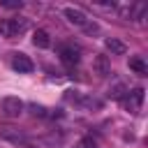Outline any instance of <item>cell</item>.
I'll list each match as a JSON object with an SVG mask.
<instances>
[{
    "label": "cell",
    "mask_w": 148,
    "mask_h": 148,
    "mask_svg": "<svg viewBox=\"0 0 148 148\" xmlns=\"http://www.w3.org/2000/svg\"><path fill=\"white\" fill-rule=\"evenodd\" d=\"M62 14H65V18L72 23V25H76V28H81V30H86L88 35H92V32H97L99 28H97V23L92 21V18H88L81 9H76V7H65L62 9Z\"/></svg>",
    "instance_id": "6da1fadb"
},
{
    "label": "cell",
    "mask_w": 148,
    "mask_h": 148,
    "mask_svg": "<svg viewBox=\"0 0 148 148\" xmlns=\"http://www.w3.org/2000/svg\"><path fill=\"white\" fill-rule=\"evenodd\" d=\"M28 30V18L23 16H12V18H0V37L14 39Z\"/></svg>",
    "instance_id": "7a4b0ae2"
},
{
    "label": "cell",
    "mask_w": 148,
    "mask_h": 148,
    "mask_svg": "<svg viewBox=\"0 0 148 148\" xmlns=\"http://www.w3.org/2000/svg\"><path fill=\"white\" fill-rule=\"evenodd\" d=\"M25 104L18 99V97H2L0 99V111L7 116V118H18L23 113Z\"/></svg>",
    "instance_id": "3957f363"
},
{
    "label": "cell",
    "mask_w": 148,
    "mask_h": 148,
    "mask_svg": "<svg viewBox=\"0 0 148 148\" xmlns=\"http://www.w3.org/2000/svg\"><path fill=\"white\" fill-rule=\"evenodd\" d=\"M118 14H120L123 18H127V21H139V18H143V14H146V5H141V2L120 5V7H118Z\"/></svg>",
    "instance_id": "277c9868"
},
{
    "label": "cell",
    "mask_w": 148,
    "mask_h": 148,
    "mask_svg": "<svg viewBox=\"0 0 148 148\" xmlns=\"http://www.w3.org/2000/svg\"><path fill=\"white\" fill-rule=\"evenodd\" d=\"M120 102H123V106H125V109H130L132 113H136V111L141 109V104H143V88H134L132 92L127 90V92H125V97H123Z\"/></svg>",
    "instance_id": "5b68a950"
},
{
    "label": "cell",
    "mask_w": 148,
    "mask_h": 148,
    "mask_svg": "<svg viewBox=\"0 0 148 148\" xmlns=\"http://www.w3.org/2000/svg\"><path fill=\"white\" fill-rule=\"evenodd\" d=\"M58 56H60V60H62V65H67V67H74L76 62H79V49L74 46V44H62L60 49H58Z\"/></svg>",
    "instance_id": "8992f818"
},
{
    "label": "cell",
    "mask_w": 148,
    "mask_h": 148,
    "mask_svg": "<svg viewBox=\"0 0 148 148\" xmlns=\"http://www.w3.org/2000/svg\"><path fill=\"white\" fill-rule=\"evenodd\" d=\"M12 67L18 72V74H30L35 69V62L25 56V53H14L12 56Z\"/></svg>",
    "instance_id": "52a82bcc"
},
{
    "label": "cell",
    "mask_w": 148,
    "mask_h": 148,
    "mask_svg": "<svg viewBox=\"0 0 148 148\" xmlns=\"http://www.w3.org/2000/svg\"><path fill=\"white\" fill-rule=\"evenodd\" d=\"M0 139H5V141H12V143H16V146H30L28 136H25L23 132L14 130V127H2V130H0Z\"/></svg>",
    "instance_id": "ba28073f"
},
{
    "label": "cell",
    "mask_w": 148,
    "mask_h": 148,
    "mask_svg": "<svg viewBox=\"0 0 148 148\" xmlns=\"http://www.w3.org/2000/svg\"><path fill=\"white\" fill-rule=\"evenodd\" d=\"M104 46H106V51H109L111 56H123V53L127 51V46H125L120 39H116V37H109V39H104Z\"/></svg>",
    "instance_id": "9c48e42d"
},
{
    "label": "cell",
    "mask_w": 148,
    "mask_h": 148,
    "mask_svg": "<svg viewBox=\"0 0 148 148\" xmlns=\"http://www.w3.org/2000/svg\"><path fill=\"white\" fill-rule=\"evenodd\" d=\"M32 44L39 46V49H49V46H51L49 32H46V30H35V32H32Z\"/></svg>",
    "instance_id": "30bf717a"
},
{
    "label": "cell",
    "mask_w": 148,
    "mask_h": 148,
    "mask_svg": "<svg viewBox=\"0 0 148 148\" xmlns=\"http://www.w3.org/2000/svg\"><path fill=\"white\" fill-rule=\"evenodd\" d=\"M130 69H134V72H136V74H141V76H143V74L148 72V67H146V62H143V60H141L139 56H134V58H130Z\"/></svg>",
    "instance_id": "8fae6325"
},
{
    "label": "cell",
    "mask_w": 148,
    "mask_h": 148,
    "mask_svg": "<svg viewBox=\"0 0 148 148\" xmlns=\"http://www.w3.org/2000/svg\"><path fill=\"white\" fill-rule=\"evenodd\" d=\"M95 69L99 72V76H106V74H111V72H109V65H106V58H104V56H97V58H95Z\"/></svg>",
    "instance_id": "7c38bea8"
},
{
    "label": "cell",
    "mask_w": 148,
    "mask_h": 148,
    "mask_svg": "<svg viewBox=\"0 0 148 148\" xmlns=\"http://www.w3.org/2000/svg\"><path fill=\"white\" fill-rule=\"evenodd\" d=\"M0 5H2V7H7V9H21V7H23V2H21V0H2Z\"/></svg>",
    "instance_id": "4fadbf2b"
},
{
    "label": "cell",
    "mask_w": 148,
    "mask_h": 148,
    "mask_svg": "<svg viewBox=\"0 0 148 148\" xmlns=\"http://www.w3.org/2000/svg\"><path fill=\"white\" fill-rule=\"evenodd\" d=\"M30 111H32V116H39V118H44V116H46V109H44V106H39V104H30Z\"/></svg>",
    "instance_id": "5bb4252c"
},
{
    "label": "cell",
    "mask_w": 148,
    "mask_h": 148,
    "mask_svg": "<svg viewBox=\"0 0 148 148\" xmlns=\"http://www.w3.org/2000/svg\"><path fill=\"white\" fill-rule=\"evenodd\" d=\"M81 148H95V141L92 139H83L81 141Z\"/></svg>",
    "instance_id": "9a60e30c"
}]
</instances>
